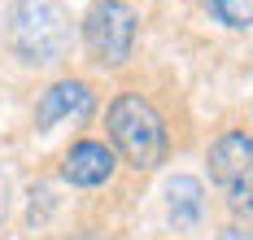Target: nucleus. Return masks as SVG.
Masks as SVG:
<instances>
[{
  "instance_id": "obj_9",
  "label": "nucleus",
  "mask_w": 253,
  "mask_h": 240,
  "mask_svg": "<svg viewBox=\"0 0 253 240\" xmlns=\"http://www.w3.org/2000/svg\"><path fill=\"white\" fill-rule=\"evenodd\" d=\"M214 240H253V223H236V218H231Z\"/></svg>"
},
{
  "instance_id": "obj_7",
  "label": "nucleus",
  "mask_w": 253,
  "mask_h": 240,
  "mask_svg": "<svg viewBox=\"0 0 253 240\" xmlns=\"http://www.w3.org/2000/svg\"><path fill=\"white\" fill-rule=\"evenodd\" d=\"M166 223L175 232H197L205 223V188L197 175H170L166 179Z\"/></svg>"
},
{
  "instance_id": "obj_4",
  "label": "nucleus",
  "mask_w": 253,
  "mask_h": 240,
  "mask_svg": "<svg viewBox=\"0 0 253 240\" xmlns=\"http://www.w3.org/2000/svg\"><path fill=\"white\" fill-rule=\"evenodd\" d=\"M205 170L210 184L223 197L236 223H253V131L249 127H227L210 140L205 149Z\"/></svg>"
},
{
  "instance_id": "obj_5",
  "label": "nucleus",
  "mask_w": 253,
  "mask_h": 240,
  "mask_svg": "<svg viewBox=\"0 0 253 240\" xmlns=\"http://www.w3.org/2000/svg\"><path fill=\"white\" fill-rule=\"evenodd\" d=\"M92 114H96V87L79 75H61L35 96V131H52L61 122H87Z\"/></svg>"
},
{
  "instance_id": "obj_1",
  "label": "nucleus",
  "mask_w": 253,
  "mask_h": 240,
  "mask_svg": "<svg viewBox=\"0 0 253 240\" xmlns=\"http://www.w3.org/2000/svg\"><path fill=\"white\" fill-rule=\"evenodd\" d=\"M105 144L114 149L118 166L135 170V175H153L170 158V127L166 114L153 105L149 92L140 87H123L114 92V101L105 105Z\"/></svg>"
},
{
  "instance_id": "obj_6",
  "label": "nucleus",
  "mask_w": 253,
  "mask_h": 240,
  "mask_svg": "<svg viewBox=\"0 0 253 240\" xmlns=\"http://www.w3.org/2000/svg\"><path fill=\"white\" fill-rule=\"evenodd\" d=\"M57 175H61V184L83 188V192L109 188L114 175H118V158H114V149H109L105 140H96V135H79V140H70V149L61 153Z\"/></svg>"
},
{
  "instance_id": "obj_3",
  "label": "nucleus",
  "mask_w": 253,
  "mask_h": 240,
  "mask_svg": "<svg viewBox=\"0 0 253 240\" xmlns=\"http://www.w3.org/2000/svg\"><path fill=\"white\" fill-rule=\"evenodd\" d=\"M79 40H83V53L96 70H105V75L123 70L140 44L135 4L131 0H92L79 18Z\"/></svg>"
},
{
  "instance_id": "obj_10",
  "label": "nucleus",
  "mask_w": 253,
  "mask_h": 240,
  "mask_svg": "<svg viewBox=\"0 0 253 240\" xmlns=\"http://www.w3.org/2000/svg\"><path fill=\"white\" fill-rule=\"evenodd\" d=\"M75 240H114V236H105V232H79Z\"/></svg>"
},
{
  "instance_id": "obj_8",
  "label": "nucleus",
  "mask_w": 253,
  "mask_h": 240,
  "mask_svg": "<svg viewBox=\"0 0 253 240\" xmlns=\"http://www.w3.org/2000/svg\"><path fill=\"white\" fill-rule=\"evenodd\" d=\"M201 9L223 31H253V0H201Z\"/></svg>"
},
{
  "instance_id": "obj_2",
  "label": "nucleus",
  "mask_w": 253,
  "mask_h": 240,
  "mask_svg": "<svg viewBox=\"0 0 253 240\" xmlns=\"http://www.w3.org/2000/svg\"><path fill=\"white\" fill-rule=\"evenodd\" d=\"M75 44V13L66 0H13L4 13V48L22 70H57Z\"/></svg>"
}]
</instances>
